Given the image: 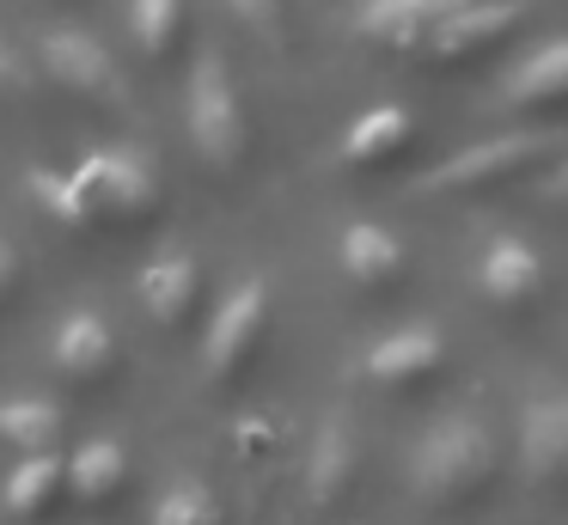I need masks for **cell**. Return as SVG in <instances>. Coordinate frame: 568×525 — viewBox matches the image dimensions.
I'll return each mask as SVG.
<instances>
[{
	"label": "cell",
	"mask_w": 568,
	"mask_h": 525,
	"mask_svg": "<svg viewBox=\"0 0 568 525\" xmlns=\"http://www.w3.org/2000/svg\"><path fill=\"white\" fill-rule=\"evenodd\" d=\"M184 129H190V147L202 153L209 171H233L245 159V98H239L233 73L214 49H202L196 68H190V85H184Z\"/></svg>",
	"instance_id": "obj_2"
},
{
	"label": "cell",
	"mask_w": 568,
	"mask_h": 525,
	"mask_svg": "<svg viewBox=\"0 0 568 525\" xmlns=\"http://www.w3.org/2000/svg\"><path fill=\"white\" fill-rule=\"evenodd\" d=\"M38 68H43V80H55L74 98H92V104H129L123 68H116L111 49H104L92 31H80V24H62V31L43 37Z\"/></svg>",
	"instance_id": "obj_5"
},
{
	"label": "cell",
	"mask_w": 568,
	"mask_h": 525,
	"mask_svg": "<svg viewBox=\"0 0 568 525\" xmlns=\"http://www.w3.org/2000/svg\"><path fill=\"white\" fill-rule=\"evenodd\" d=\"M507 104H568V37L538 43L501 85Z\"/></svg>",
	"instance_id": "obj_18"
},
{
	"label": "cell",
	"mask_w": 568,
	"mask_h": 525,
	"mask_svg": "<svg viewBox=\"0 0 568 525\" xmlns=\"http://www.w3.org/2000/svg\"><path fill=\"white\" fill-rule=\"evenodd\" d=\"M123 483H129V452H123V440L99 434V440H80V446L68 452V495H74V501L99 507V501H111Z\"/></svg>",
	"instance_id": "obj_17"
},
{
	"label": "cell",
	"mask_w": 568,
	"mask_h": 525,
	"mask_svg": "<svg viewBox=\"0 0 568 525\" xmlns=\"http://www.w3.org/2000/svg\"><path fill=\"white\" fill-rule=\"evenodd\" d=\"M74 178L99 208V226L104 220H148L160 208V171L141 147H92V153H80Z\"/></svg>",
	"instance_id": "obj_4"
},
{
	"label": "cell",
	"mask_w": 568,
	"mask_h": 525,
	"mask_svg": "<svg viewBox=\"0 0 568 525\" xmlns=\"http://www.w3.org/2000/svg\"><path fill=\"white\" fill-rule=\"evenodd\" d=\"M62 488H68V452H62V446H50V452H19V464L7 471L0 501H7V513H13V519H38V513L50 507Z\"/></svg>",
	"instance_id": "obj_16"
},
{
	"label": "cell",
	"mask_w": 568,
	"mask_h": 525,
	"mask_svg": "<svg viewBox=\"0 0 568 525\" xmlns=\"http://www.w3.org/2000/svg\"><path fill=\"white\" fill-rule=\"evenodd\" d=\"M544 195H550V202H568V159L550 171V178H544Z\"/></svg>",
	"instance_id": "obj_27"
},
{
	"label": "cell",
	"mask_w": 568,
	"mask_h": 525,
	"mask_svg": "<svg viewBox=\"0 0 568 525\" xmlns=\"http://www.w3.org/2000/svg\"><path fill=\"white\" fill-rule=\"evenodd\" d=\"M458 7L465 0H361L355 31L373 37V43H392V49H422Z\"/></svg>",
	"instance_id": "obj_11"
},
{
	"label": "cell",
	"mask_w": 568,
	"mask_h": 525,
	"mask_svg": "<svg viewBox=\"0 0 568 525\" xmlns=\"http://www.w3.org/2000/svg\"><path fill=\"white\" fill-rule=\"evenodd\" d=\"M336 263H343V275L361 281V287H385V281L404 275V239H397L392 226H379V220H355V226H343V239H336Z\"/></svg>",
	"instance_id": "obj_15"
},
{
	"label": "cell",
	"mask_w": 568,
	"mask_h": 525,
	"mask_svg": "<svg viewBox=\"0 0 568 525\" xmlns=\"http://www.w3.org/2000/svg\"><path fill=\"white\" fill-rule=\"evenodd\" d=\"M263 324H270V281L245 275L221 305H214L209 330H202V373L233 378L239 366H245V354L263 342Z\"/></svg>",
	"instance_id": "obj_6"
},
{
	"label": "cell",
	"mask_w": 568,
	"mask_h": 525,
	"mask_svg": "<svg viewBox=\"0 0 568 525\" xmlns=\"http://www.w3.org/2000/svg\"><path fill=\"white\" fill-rule=\"evenodd\" d=\"M477 293L489 305H531L544 293V263L519 232H495L477 256Z\"/></svg>",
	"instance_id": "obj_10"
},
{
	"label": "cell",
	"mask_w": 568,
	"mask_h": 525,
	"mask_svg": "<svg viewBox=\"0 0 568 525\" xmlns=\"http://www.w3.org/2000/svg\"><path fill=\"white\" fill-rule=\"evenodd\" d=\"M348 476H355V427L343 410H331L318 422V440H312V501H336Z\"/></svg>",
	"instance_id": "obj_20"
},
{
	"label": "cell",
	"mask_w": 568,
	"mask_h": 525,
	"mask_svg": "<svg viewBox=\"0 0 568 525\" xmlns=\"http://www.w3.org/2000/svg\"><path fill=\"white\" fill-rule=\"evenodd\" d=\"M245 19V31H257L263 43H282V0H226Z\"/></svg>",
	"instance_id": "obj_24"
},
{
	"label": "cell",
	"mask_w": 568,
	"mask_h": 525,
	"mask_svg": "<svg viewBox=\"0 0 568 525\" xmlns=\"http://www.w3.org/2000/svg\"><path fill=\"white\" fill-rule=\"evenodd\" d=\"M13 281H19V251H13V239L0 232V300L13 293Z\"/></svg>",
	"instance_id": "obj_26"
},
{
	"label": "cell",
	"mask_w": 568,
	"mask_h": 525,
	"mask_svg": "<svg viewBox=\"0 0 568 525\" xmlns=\"http://www.w3.org/2000/svg\"><path fill=\"white\" fill-rule=\"evenodd\" d=\"M495 434L477 415H440L428 434L416 440V458H409V483L428 501H465L477 495L495 476Z\"/></svg>",
	"instance_id": "obj_1"
},
{
	"label": "cell",
	"mask_w": 568,
	"mask_h": 525,
	"mask_svg": "<svg viewBox=\"0 0 568 525\" xmlns=\"http://www.w3.org/2000/svg\"><path fill=\"white\" fill-rule=\"evenodd\" d=\"M135 293H141V312H148L160 330L184 324V317L196 312V293H202L196 256H190V251H160L153 263H141Z\"/></svg>",
	"instance_id": "obj_12"
},
{
	"label": "cell",
	"mask_w": 568,
	"mask_h": 525,
	"mask_svg": "<svg viewBox=\"0 0 568 525\" xmlns=\"http://www.w3.org/2000/svg\"><path fill=\"white\" fill-rule=\"evenodd\" d=\"M409 134H416V122H409L404 104H367L348 117L343 141H336V159L343 165H385V159H397L409 147Z\"/></svg>",
	"instance_id": "obj_14"
},
{
	"label": "cell",
	"mask_w": 568,
	"mask_h": 525,
	"mask_svg": "<svg viewBox=\"0 0 568 525\" xmlns=\"http://www.w3.org/2000/svg\"><path fill=\"white\" fill-rule=\"evenodd\" d=\"M556 147H562V134L556 129H514V134H489V141H470L458 147V153H446L434 171H422V190H483V183H501L514 178V171L538 165V159H550Z\"/></svg>",
	"instance_id": "obj_3"
},
{
	"label": "cell",
	"mask_w": 568,
	"mask_h": 525,
	"mask_svg": "<svg viewBox=\"0 0 568 525\" xmlns=\"http://www.w3.org/2000/svg\"><path fill=\"white\" fill-rule=\"evenodd\" d=\"M0 440L13 452L62 446V403L55 397H0Z\"/></svg>",
	"instance_id": "obj_21"
},
{
	"label": "cell",
	"mask_w": 568,
	"mask_h": 525,
	"mask_svg": "<svg viewBox=\"0 0 568 525\" xmlns=\"http://www.w3.org/2000/svg\"><path fill=\"white\" fill-rule=\"evenodd\" d=\"M519 19H526V0H465V7H458L453 19L434 31L416 55H428V61L483 55V49H495L507 31H519Z\"/></svg>",
	"instance_id": "obj_8"
},
{
	"label": "cell",
	"mask_w": 568,
	"mask_h": 525,
	"mask_svg": "<svg viewBox=\"0 0 568 525\" xmlns=\"http://www.w3.org/2000/svg\"><path fill=\"white\" fill-rule=\"evenodd\" d=\"M31 80H38V68L13 49V37L0 31V92H31Z\"/></svg>",
	"instance_id": "obj_25"
},
{
	"label": "cell",
	"mask_w": 568,
	"mask_h": 525,
	"mask_svg": "<svg viewBox=\"0 0 568 525\" xmlns=\"http://www.w3.org/2000/svg\"><path fill=\"white\" fill-rule=\"evenodd\" d=\"M519 471L531 483L568 476V391H531L519 403Z\"/></svg>",
	"instance_id": "obj_7"
},
{
	"label": "cell",
	"mask_w": 568,
	"mask_h": 525,
	"mask_svg": "<svg viewBox=\"0 0 568 525\" xmlns=\"http://www.w3.org/2000/svg\"><path fill=\"white\" fill-rule=\"evenodd\" d=\"M26 190H31V202H38L55 226H74V232L99 226V208H92V195L80 190L74 165H31L26 171Z\"/></svg>",
	"instance_id": "obj_19"
},
{
	"label": "cell",
	"mask_w": 568,
	"mask_h": 525,
	"mask_svg": "<svg viewBox=\"0 0 568 525\" xmlns=\"http://www.w3.org/2000/svg\"><path fill=\"white\" fill-rule=\"evenodd\" d=\"M184 0H129V31H135V43H141V55H172L178 49V37H184Z\"/></svg>",
	"instance_id": "obj_22"
},
{
	"label": "cell",
	"mask_w": 568,
	"mask_h": 525,
	"mask_svg": "<svg viewBox=\"0 0 568 525\" xmlns=\"http://www.w3.org/2000/svg\"><path fill=\"white\" fill-rule=\"evenodd\" d=\"M50 361H55V373L74 378V385L104 378V373H111V361H116V330H111V317L92 312V305H74V312L55 324V336H50Z\"/></svg>",
	"instance_id": "obj_9"
},
{
	"label": "cell",
	"mask_w": 568,
	"mask_h": 525,
	"mask_svg": "<svg viewBox=\"0 0 568 525\" xmlns=\"http://www.w3.org/2000/svg\"><path fill=\"white\" fill-rule=\"evenodd\" d=\"M153 525H221L214 488L202 483V476H178V483H165L160 501H153Z\"/></svg>",
	"instance_id": "obj_23"
},
{
	"label": "cell",
	"mask_w": 568,
	"mask_h": 525,
	"mask_svg": "<svg viewBox=\"0 0 568 525\" xmlns=\"http://www.w3.org/2000/svg\"><path fill=\"white\" fill-rule=\"evenodd\" d=\"M446 361V342L434 324H404L392 330V336H379L367 349V378L373 385H422V378H434Z\"/></svg>",
	"instance_id": "obj_13"
}]
</instances>
